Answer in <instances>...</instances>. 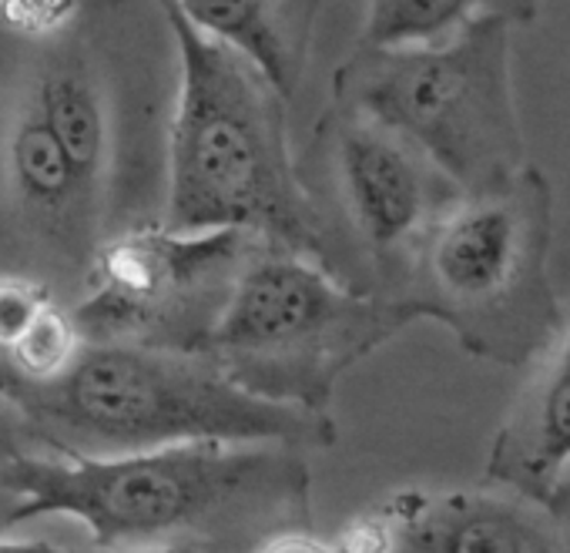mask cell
Instances as JSON below:
<instances>
[{"mask_svg": "<svg viewBox=\"0 0 570 553\" xmlns=\"http://www.w3.org/2000/svg\"><path fill=\"white\" fill-rule=\"evenodd\" d=\"M8 526L71 516L91 546L252 553L262 540L313 526V473L299 446L191 440L121 456H58L21 446L0 456Z\"/></svg>", "mask_w": 570, "mask_h": 553, "instance_id": "1", "label": "cell"}, {"mask_svg": "<svg viewBox=\"0 0 570 553\" xmlns=\"http://www.w3.org/2000/svg\"><path fill=\"white\" fill-rule=\"evenodd\" d=\"M0 413L14 440L58 456H121L191 440L330 450L333 413H306L238 389L208 356L81 339L51 376L0 356Z\"/></svg>", "mask_w": 570, "mask_h": 553, "instance_id": "2", "label": "cell"}, {"mask_svg": "<svg viewBox=\"0 0 570 553\" xmlns=\"http://www.w3.org/2000/svg\"><path fill=\"white\" fill-rule=\"evenodd\" d=\"M175 38V101L165 135L161 221L181 231L238 228L326 268V238L289 141V101L238 51L158 0Z\"/></svg>", "mask_w": 570, "mask_h": 553, "instance_id": "3", "label": "cell"}, {"mask_svg": "<svg viewBox=\"0 0 570 553\" xmlns=\"http://www.w3.org/2000/svg\"><path fill=\"white\" fill-rule=\"evenodd\" d=\"M553 185L530 161L460 191L416 238L393 299L440 323L466 356L520 369L553 339L563 309L550 279Z\"/></svg>", "mask_w": 570, "mask_h": 553, "instance_id": "4", "label": "cell"}, {"mask_svg": "<svg viewBox=\"0 0 570 553\" xmlns=\"http://www.w3.org/2000/svg\"><path fill=\"white\" fill-rule=\"evenodd\" d=\"M413 323L403 303L360 293L309 255L258 241L202 356L258 399L330 413L340 379Z\"/></svg>", "mask_w": 570, "mask_h": 553, "instance_id": "5", "label": "cell"}, {"mask_svg": "<svg viewBox=\"0 0 570 553\" xmlns=\"http://www.w3.org/2000/svg\"><path fill=\"white\" fill-rule=\"evenodd\" d=\"M333 101L396 131L456 191L497 185L527 165L503 21H473L433 45H356L333 71Z\"/></svg>", "mask_w": 570, "mask_h": 553, "instance_id": "6", "label": "cell"}, {"mask_svg": "<svg viewBox=\"0 0 570 553\" xmlns=\"http://www.w3.org/2000/svg\"><path fill=\"white\" fill-rule=\"evenodd\" d=\"M296 161L326 238V268L393 299L416 238L460 195L456 185L396 131L340 101H330Z\"/></svg>", "mask_w": 570, "mask_h": 553, "instance_id": "7", "label": "cell"}, {"mask_svg": "<svg viewBox=\"0 0 570 553\" xmlns=\"http://www.w3.org/2000/svg\"><path fill=\"white\" fill-rule=\"evenodd\" d=\"M258 241L238 228L181 231L161 218L108 235L71 299L78 336L202 353Z\"/></svg>", "mask_w": 570, "mask_h": 553, "instance_id": "8", "label": "cell"}, {"mask_svg": "<svg viewBox=\"0 0 570 553\" xmlns=\"http://www.w3.org/2000/svg\"><path fill=\"white\" fill-rule=\"evenodd\" d=\"M376 506L386 553H570L547 506L513 490H400Z\"/></svg>", "mask_w": 570, "mask_h": 553, "instance_id": "9", "label": "cell"}, {"mask_svg": "<svg viewBox=\"0 0 570 553\" xmlns=\"http://www.w3.org/2000/svg\"><path fill=\"white\" fill-rule=\"evenodd\" d=\"M530 366L490 443L487 480L540 503L570 463V316Z\"/></svg>", "mask_w": 570, "mask_h": 553, "instance_id": "10", "label": "cell"}, {"mask_svg": "<svg viewBox=\"0 0 570 553\" xmlns=\"http://www.w3.org/2000/svg\"><path fill=\"white\" fill-rule=\"evenodd\" d=\"M175 8L202 34L252 61L285 101L299 95L323 0H175Z\"/></svg>", "mask_w": 570, "mask_h": 553, "instance_id": "11", "label": "cell"}, {"mask_svg": "<svg viewBox=\"0 0 570 553\" xmlns=\"http://www.w3.org/2000/svg\"><path fill=\"white\" fill-rule=\"evenodd\" d=\"M81 346L71 306L28 271H0V356L24 376L58 373Z\"/></svg>", "mask_w": 570, "mask_h": 553, "instance_id": "12", "label": "cell"}, {"mask_svg": "<svg viewBox=\"0 0 570 553\" xmlns=\"http://www.w3.org/2000/svg\"><path fill=\"white\" fill-rule=\"evenodd\" d=\"M540 0H370L360 45L400 48L446 41L473 21L530 28Z\"/></svg>", "mask_w": 570, "mask_h": 553, "instance_id": "13", "label": "cell"}, {"mask_svg": "<svg viewBox=\"0 0 570 553\" xmlns=\"http://www.w3.org/2000/svg\"><path fill=\"white\" fill-rule=\"evenodd\" d=\"M252 553H386V523L373 506L330 540L316 536L313 526H296L262 540Z\"/></svg>", "mask_w": 570, "mask_h": 553, "instance_id": "14", "label": "cell"}, {"mask_svg": "<svg viewBox=\"0 0 570 553\" xmlns=\"http://www.w3.org/2000/svg\"><path fill=\"white\" fill-rule=\"evenodd\" d=\"M81 8V0H0V31L24 41H41L61 31Z\"/></svg>", "mask_w": 570, "mask_h": 553, "instance_id": "15", "label": "cell"}, {"mask_svg": "<svg viewBox=\"0 0 570 553\" xmlns=\"http://www.w3.org/2000/svg\"><path fill=\"white\" fill-rule=\"evenodd\" d=\"M0 553H198L185 546H148V550H105V546H68L55 540H31V536H4L0 533Z\"/></svg>", "mask_w": 570, "mask_h": 553, "instance_id": "16", "label": "cell"}, {"mask_svg": "<svg viewBox=\"0 0 570 553\" xmlns=\"http://www.w3.org/2000/svg\"><path fill=\"white\" fill-rule=\"evenodd\" d=\"M540 503L547 506V513L557 520V526L563 530V536L570 543V480H557Z\"/></svg>", "mask_w": 570, "mask_h": 553, "instance_id": "17", "label": "cell"}]
</instances>
